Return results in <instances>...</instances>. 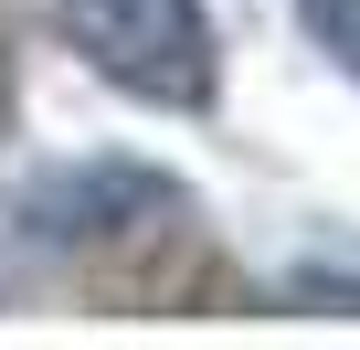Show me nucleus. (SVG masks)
<instances>
[{"label": "nucleus", "mask_w": 360, "mask_h": 350, "mask_svg": "<svg viewBox=\"0 0 360 350\" xmlns=\"http://www.w3.org/2000/svg\"><path fill=\"white\" fill-rule=\"evenodd\" d=\"M53 22H64V43L106 85H127L148 106H202L212 96V22H202V0H53Z\"/></svg>", "instance_id": "f257e3e1"}, {"label": "nucleus", "mask_w": 360, "mask_h": 350, "mask_svg": "<svg viewBox=\"0 0 360 350\" xmlns=\"http://www.w3.org/2000/svg\"><path fill=\"white\" fill-rule=\"evenodd\" d=\"M297 22L318 32V54L339 75H360V0H297Z\"/></svg>", "instance_id": "f03ea898"}]
</instances>
